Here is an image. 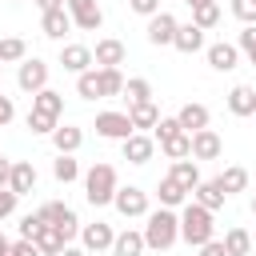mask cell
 I'll return each instance as SVG.
<instances>
[{"label":"cell","mask_w":256,"mask_h":256,"mask_svg":"<svg viewBox=\"0 0 256 256\" xmlns=\"http://www.w3.org/2000/svg\"><path fill=\"white\" fill-rule=\"evenodd\" d=\"M144 244L156 248V252H168L176 240H180V212L176 208H156L144 216Z\"/></svg>","instance_id":"6da1fadb"},{"label":"cell","mask_w":256,"mask_h":256,"mask_svg":"<svg viewBox=\"0 0 256 256\" xmlns=\"http://www.w3.org/2000/svg\"><path fill=\"white\" fill-rule=\"evenodd\" d=\"M180 240L192 244V248H204L208 240H216V224H212V212L200 208L196 200H188L180 208Z\"/></svg>","instance_id":"7a4b0ae2"},{"label":"cell","mask_w":256,"mask_h":256,"mask_svg":"<svg viewBox=\"0 0 256 256\" xmlns=\"http://www.w3.org/2000/svg\"><path fill=\"white\" fill-rule=\"evenodd\" d=\"M116 168L112 164H104V160H96L88 172H84V196H88V204L92 208H104V204H112L116 200Z\"/></svg>","instance_id":"3957f363"},{"label":"cell","mask_w":256,"mask_h":256,"mask_svg":"<svg viewBox=\"0 0 256 256\" xmlns=\"http://www.w3.org/2000/svg\"><path fill=\"white\" fill-rule=\"evenodd\" d=\"M36 216H40V220H44L48 228H56V232H60L64 240L80 236V228H84V224L76 220V212H72V208H68L64 200H48V204H40V212H36Z\"/></svg>","instance_id":"277c9868"},{"label":"cell","mask_w":256,"mask_h":256,"mask_svg":"<svg viewBox=\"0 0 256 256\" xmlns=\"http://www.w3.org/2000/svg\"><path fill=\"white\" fill-rule=\"evenodd\" d=\"M112 208H116L124 220L148 216V192H144V188H136V184H128V188H116V200H112Z\"/></svg>","instance_id":"5b68a950"},{"label":"cell","mask_w":256,"mask_h":256,"mask_svg":"<svg viewBox=\"0 0 256 256\" xmlns=\"http://www.w3.org/2000/svg\"><path fill=\"white\" fill-rule=\"evenodd\" d=\"M112 244H116V232H112V224L96 220V224H84V228H80V248H84L88 256H100V252H108Z\"/></svg>","instance_id":"8992f818"},{"label":"cell","mask_w":256,"mask_h":256,"mask_svg":"<svg viewBox=\"0 0 256 256\" xmlns=\"http://www.w3.org/2000/svg\"><path fill=\"white\" fill-rule=\"evenodd\" d=\"M16 84H20L24 92H32V96L44 92V88H48V64H44L40 56H28V60L16 68Z\"/></svg>","instance_id":"52a82bcc"},{"label":"cell","mask_w":256,"mask_h":256,"mask_svg":"<svg viewBox=\"0 0 256 256\" xmlns=\"http://www.w3.org/2000/svg\"><path fill=\"white\" fill-rule=\"evenodd\" d=\"M136 128H132V120H128V112H100L96 116V136H104V140H128Z\"/></svg>","instance_id":"ba28073f"},{"label":"cell","mask_w":256,"mask_h":256,"mask_svg":"<svg viewBox=\"0 0 256 256\" xmlns=\"http://www.w3.org/2000/svg\"><path fill=\"white\" fill-rule=\"evenodd\" d=\"M64 8H68V16H72V24L84 28V32H96V28L104 24V12H100L96 0H68Z\"/></svg>","instance_id":"9c48e42d"},{"label":"cell","mask_w":256,"mask_h":256,"mask_svg":"<svg viewBox=\"0 0 256 256\" xmlns=\"http://www.w3.org/2000/svg\"><path fill=\"white\" fill-rule=\"evenodd\" d=\"M176 28H180V20L172 16V12H156L152 20H148V44H156V48H164V44H172L176 40Z\"/></svg>","instance_id":"30bf717a"},{"label":"cell","mask_w":256,"mask_h":256,"mask_svg":"<svg viewBox=\"0 0 256 256\" xmlns=\"http://www.w3.org/2000/svg\"><path fill=\"white\" fill-rule=\"evenodd\" d=\"M60 64H64V72H76V76L88 72V68H96L88 44H64V48H60Z\"/></svg>","instance_id":"8fae6325"},{"label":"cell","mask_w":256,"mask_h":256,"mask_svg":"<svg viewBox=\"0 0 256 256\" xmlns=\"http://www.w3.org/2000/svg\"><path fill=\"white\" fill-rule=\"evenodd\" d=\"M224 152V140H220V132H212V128H200V132H192V160H216Z\"/></svg>","instance_id":"7c38bea8"},{"label":"cell","mask_w":256,"mask_h":256,"mask_svg":"<svg viewBox=\"0 0 256 256\" xmlns=\"http://www.w3.org/2000/svg\"><path fill=\"white\" fill-rule=\"evenodd\" d=\"M152 152H156V140L144 136V132H132V136L124 140V160H128V164H148Z\"/></svg>","instance_id":"4fadbf2b"},{"label":"cell","mask_w":256,"mask_h":256,"mask_svg":"<svg viewBox=\"0 0 256 256\" xmlns=\"http://www.w3.org/2000/svg\"><path fill=\"white\" fill-rule=\"evenodd\" d=\"M208 64H212L216 72H232V68L240 64V48H236V44H228V40L208 44Z\"/></svg>","instance_id":"5bb4252c"},{"label":"cell","mask_w":256,"mask_h":256,"mask_svg":"<svg viewBox=\"0 0 256 256\" xmlns=\"http://www.w3.org/2000/svg\"><path fill=\"white\" fill-rule=\"evenodd\" d=\"M176 120H180V128L192 136V132H200V128H208V108L204 104H196V100H188V104H180V112H176Z\"/></svg>","instance_id":"9a60e30c"},{"label":"cell","mask_w":256,"mask_h":256,"mask_svg":"<svg viewBox=\"0 0 256 256\" xmlns=\"http://www.w3.org/2000/svg\"><path fill=\"white\" fill-rule=\"evenodd\" d=\"M172 48H176V52H184V56L200 52V48H204V28H196L192 20H188V24H180V28H176V40H172Z\"/></svg>","instance_id":"2e32d148"},{"label":"cell","mask_w":256,"mask_h":256,"mask_svg":"<svg viewBox=\"0 0 256 256\" xmlns=\"http://www.w3.org/2000/svg\"><path fill=\"white\" fill-rule=\"evenodd\" d=\"M92 60H96V68H120L124 64V44L120 40H96V52H92Z\"/></svg>","instance_id":"e0dca14e"},{"label":"cell","mask_w":256,"mask_h":256,"mask_svg":"<svg viewBox=\"0 0 256 256\" xmlns=\"http://www.w3.org/2000/svg\"><path fill=\"white\" fill-rule=\"evenodd\" d=\"M80 144H84V132H80L76 124H60V128L52 132V148H56V156H72Z\"/></svg>","instance_id":"ac0fdd59"},{"label":"cell","mask_w":256,"mask_h":256,"mask_svg":"<svg viewBox=\"0 0 256 256\" xmlns=\"http://www.w3.org/2000/svg\"><path fill=\"white\" fill-rule=\"evenodd\" d=\"M192 200H196L200 208H208V212H220L228 196H224V188H220L216 180H200V184H196V192H192Z\"/></svg>","instance_id":"d6986e66"},{"label":"cell","mask_w":256,"mask_h":256,"mask_svg":"<svg viewBox=\"0 0 256 256\" xmlns=\"http://www.w3.org/2000/svg\"><path fill=\"white\" fill-rule=\"evenodd\" d=\"M228 112H232V116H256V88L236 84V88L228 92Z\"/></svg>","instance_id":"ffe728a7"},{"label":"cell","mask_w":256,"mask_h":256,"mask_svg":"<svg viewBox=\"0 0 256 256\" xmlns=\"http://www.w3.org/2000/svg\"><path fill=\"white\" fill-rule=\"evenodd\" d=\"M40 28H44V36H52V40H64V36L72 32V16H68V8L44 12V16H40Z\"/></svg>","instance_id":"44dd1931"},{"label":"cell","mask_w":256,"mask_h":256,"mask_svg":"<svg viewBox=\"0 0 256 256\" xmlns=\"http://www.w3.org/2000/svg\"><path fill=\"white\" fill-rule=\"evenodd\" d=\"M8 188H12L16 196H28V192L36 188V168H32V160H16V164H12V180H8Z\"/></svg>","instance_id":"7402d4cb"},{"label":"cell","mask_w":256,"mask_h":256,"mask_svg":"<svg viewBox=\"0 0 256 256\" xmlns=\"http://www.w3.org/2000/svg\"><path fill=\"white\" fill-rule=\"evenodd\" d=\"M144 232H136V228H124V232H116V244H112V256H144Z\"/></svg>","instance_id":"603a6c76"},{"label":"cell","mask_w":256,"mask_h":256,"mask_svg":"<svg viewBox=\"0 0 256 256\" xmlns=\"http://www.w3.org/2000/svg\"><path fill=\"white\" fill-rule=\"evenodd\" d=\"M128 120H132L136 132H148V128L160 124V108H156L152 100H148V104H128Z\"/></svg>","instance_id":"cb8c5ba5"},{"label":"cell","mask_w":256,"mask_h":256,"mask_svg":"<svg viewBox=\"0 0 256 256\" xmlns=\"http://www.w3.org/2000/svg\"><path fill=\"white\" fill-rule=\"evenodd\" d=\"M184 192H196V184H200V168H196V160L188 156V160H172V172H168Z\"/></svg>","instance_id":"d4e9b609"},{"label":"cell","mask_w":256,"mask_h":256,"mask_svg":"<svg viewBox=\"0 0 256 256\" xmlns=\"http://www.w3.org/2000/svg\"><path fill=\"white\" fill-rule=\"evenodd\" d=\"M216 184L224 188V196H236V192H244V188H248V168H240V164H228V168L216 176Z\"/></svg>","instance_id":"484cf974"},{"label":"cell","mask_w":256,"mask_h":256,"mask_svg":"<svg viewBox=\"0 0 256 256\" xmlns=\"http://www.w3.org/2000/svg\"><path fill=\"white\" fill-rule=\"evenodd\" d=\"M252 244H256V240H252L248 228H240V224L224 232V252H228V256H252Z\"/></svg>","instance_id":"4316f807"},{"label":"cell","mask_w":256,"mask_h":256,"mask_svg":"<svg viewBox=\"0 0 256 256\" xmlns=\"http://www.w3.org/2000/svg\"><path fill=\"white\" fill-rule=\"evenodd\" d=\"M156 196H160V208H184V200H188V192H184L172 176H164V180L156 184Z\"/></svg>","instance_id":"83f0119b"},{"label":"cell","mask_w":256,"mask_h":256,"mask_svg":"<svg viewBox=\"0 0 256 256\" xmlns=\"http://www.w3.org/2000/svg\"><path fill=\"white\" fill-rule=\"evenodd\" d=\"M96 76H100V100L124 96V76H120V68H96Z\"/></svg>","instance_id":"f1b7e54d"},{"label":"cell","mask_w":256,"mask_h":256,"mask_svg":"<svg viewBox=\"0 0 256 256\" xmlns=\"http://www.w3.org/2000/svg\"><path fill=\"white\" fill-rule=\"evenodd\" d=\"M28 60V44L20 36H0V64H24Z\"/></svg>","instance_id":"f546056e"},{"label":"cell","mask_w":256,"mask_h":256,"mask_svg":"<svg viewBox=\"0 0 256 256\" xmlns=\"http://www.w3.org/2000/svg\"><path fill=\"white\" fill-rule=\"evenodd\" d=\"M32 112H48V116H56V120H60V112H64V96H60V92H52V88H44V92H36V96H32Z\"/></svg>","instance_id":"4dcf8cb0"},{"label":"cell","mask_w":256,"mask_h":256,"mask_svg":"<svg viewBox=\"0 0 256 256\" xmlns=\"http://www.w3.org/2000/svg\"><path fill=\"white\" fill-rule=\"evenodd\" d=\"M124 100H128V104H148V100H152V84H148L144 76L124 80Z\"/></svg>","instance_id":"1f68e13d"},{"label":"cell","mask_w":256,"mask_h":256,"mask_svg":"<svg viewBox=\"0 0 256 256\" xmlns=\"http://www.w3.org/2000/svg\"><path fill=\"white\" fill-rule=\"evenodd\" d=\"M160 152H164L168 160H188V156H192V136H188V132H180V136L164 140V144H160Z\"/></svg>","instance_id":"d6a6232c"},{"label":"cell","mask_w":256,"mask_h":256,"mask_svg":"<svg viewBox=\"0 0 256 256\" xmlns=\"http://www.w3.org/2000/svg\"><path fill=\"white\" fill-rule=\"evenodd\" d=\"M36 248H40L44 256H60V252L68 248V240H64V236H60L56 228H48V224H44V232L36 236Z\"/></svg>","instance_id":"836d02e7"},{"label":"cell","mask_w":256,"mask_h":256,"mask_svg":"<svg viewBox=\"0 0 256 256\" xmlns=\"http://www.w3.org/2000/svg\"><path fill=\"white\" fill-rule=\"evenodd\" d=\"M192 24H196V28H204V32H208V28H216V24H220V4H216V0H208V4L192 8Z\"/></svg>","instance_id":"e575fe53"},{"label":"cell","mask_w":256,"mask_h":256,"mask_svg":"<svg viewBox=\"0 0 256 256\" xmlns=\"http://www.w3.org/2000/svg\"><path fill=\"white\" fill-rule=\"evenodd\" d=\"M76 96L80 100H100V76H96V68H88V72L76 76Z\"/></svg>","instance_id":"d590c367"},{"label":"cell","mask_w":256,"mask_h":256,"mask_svg":"<svg viewBox=\"0 0 256 256\" xmlns=\"http://www.w3.org/2000/svg\"><path fill=\"white\" fill-rule=\"evenodd\" d=\"M52 176H56L60 184H72V180H80V164H76L72 156H56V160H52Z\"/></svg>","instance_id":"8d00e7d4"},{"label":"cell","mask_w":256,"mask_h":256,"mask_svg":"<svg viewBox=\"0 0 256 256\" xmlns=\"http://www.w3.org/2000/svg\"><path fill=\"white\" fill-rule=\"evenodd\" d=\"M28 128H32L36 136H52V132L60 128V120L48 116V112H28Z\"/></svg>","instance_id":"74e56055"},{"label":"cell","mask_w":256,"mask_h":256,"mask_svg":"<svg viewBox=\"0 0 256 256\" xmlns=\"http://www.w3.org/2000/svg\"><path fill=\"white\" fill-rule=\"evenodd\" d=\"M236 48H240V56H248V64L256 68V24H244V32L236 36Z\"/></svg>","instance_id":"f35d334b"},{"label":"cell","mask_w":256,"mask_h":256,"mask_svg":"<svg viewBox=\"0 0 256 256\" xmlns=\"http://www.w3.org/2000/svg\"><path fill=\"white\" fill-rule=\"evenodd\" d=\"M180 132H184V128H180V120H176V116H160V124L152 128V140H160V144H164V140H172V136H180Z\"/></svg>","instance_id":"ab89813d"},{"label":"cell","mask_w":256,"mask_h":256,"mask_svg":"<svg viewBox=\"0 0 256 256\" xmlns=\"http://www.w3.org/2000/svg\"><path fill=\"white\" fill-rule=\"evenodd\" d=\"M40 232H44V220H40L36 212H28V216L20 220V240H32V244H36V236H40Z\"/></svg>","instance_id":"60d3db41"},{"label":"cell","mask_w":256,"mask_h":256,"mask_svg":"<svg viewBox=\"0 0 256 256\" xmlns=\"http://www.w3.org/2000/svg\"><path fill=\"white\" fill-rule=\"evenodd\" d=\"M232 16L244 24H256V0H232Z\"/></svg>","instance_id":"b9f144b4"},{"label":"cell","mask_w":256,"mask_h":256,"mask_svg":"<svg viewBox=\"0 0 256 256\" xmlns=\"http://www.w3.org/2000/svg\"><path fill=\"white\" fill-rule=\"evenodd\" d=\"M128 8H132L136 16H148V20H152V16L160 12V0H128Z\"/></svg>","instance_id":"7bdbcfd3"},{"label":"cell","mask_w":256,"mask_h":256,"mask_svg":"<svg viewBox=\"0 0 256 256\" xmlns=\"http://www.w3.org/2000/svg\"><path fill=\"white\" fill-rule=\"evenodd\" d=\"M16 200H20V196H16L12 188H0V220H8V216L16 212Z\"/></svg>","instance_id":"ee69618b"},{"label":"cell","mask_w":256,"mask_h":256,"mask_svg":"<svg viewBox=\"0 0 256 256\" xmlns=\"http://www.w3.org/2000/svg\"><path fill=\"white\" fill-rule=\"evenodd\" d=\"M12 256H44V252H40L32 240H16V244H12Z\"/></svg>","instance_id":"f6af8a7d"},{"label":"cell","mask_w":256,"mask_h":256,"mask_svg":"<svg viewBox=\"0 0 256 256\" xmlns=\"http://www.w3.org/2000/svg\"><path fill=\"white\" fill-rule=\"evenodd\" d=\"M12 116H16V104H12L8 96H0V128H4V124H8Z\"/></svg>","instance_id":"bcb514c9"},{"label":"cell","mask_w":256,"mask_h":256,"mask_svg":"<svg viewBox=\"0 0 256 256\" xmlns=\"http://www.w3.org/2000/svg\"><path fill=\"white\" fill-rule=\"evenodd\" d=\"M200 256H228V252H224V240H208V244L200 248Z\"/></svg>","instance_id":"7dc6e473"},{"label":"cell","mask_w":256,"mask_h":256,"mask_svg":"<svg viewBox=\"0 0 256 256\" xmlns=\"http://www.w3.org/2000/svg\"><path fill=\"white\" fill-rule=\"evenodd\" d=\"M12 164H16V160L0 156V188H8V180H12Z\"/></svg>","instance_id":"c3c4849f"},{"label":"cell","mask_w":256,"mask_h":256,"mask_svg":"<svg viewBox=\"0 0 256 256\" xmlns=\"http://www.w3.org/2000/svg\"><path fill=\"white\" fill-rule=\"evenodd\" d=\"M64 4H68V0H36L40 12H56V8H64Z\"/></svg>","instance_id":"681fc988"},{"label":"cell","mask_w":256,"mask_h":256,"mask_svg":"<svg viewBox=\"0 0 256 256\" xmlns=\"http://www.w3.org/2000/svg\"><path fill=\"white\" fill-rule=\"evenodd\" d=\"M8 252H12V240H8L4 232H0V256H8Z\"/></svg>","instance_id":"f907efd6"},{"label":"cell","mask_w":256,"mask_h":256,"mask_svg":"<svg viewBox=\"0 0 256 256\" xmlns=\"http://www.w3.org/2000/svg\"><path fill=\"white\" fill-rule=\"evenodd\" d=\"M60 256H88V252H84V248H64Z\"/></svg>","instance_id":"816d5d0a"},{"label":"cell","mask_w":256,"mask_h":256,"mask_svg":"<svg viewBox=\"0 0 256 256\" xmlns=\"http://www.w3.org/2000/svg\"><path fill=\"white\" fill-rule=\"evenodd\" d=\"M184 4H188V8H200V4H208V0H184Z\"/></svg>","instance_id":"f5cc1de1"},{"label":"cell","mask_w":256,"mask_h":256,"mask_svg":"<svg viewBox=\"0 0 256 256\" xmlns=\"http://www.w3.org/2000/svg\"><path fill=\"white\" fill-rule=\"evenodd\" d=\"M252 216H256V196H252Z\"/></svg>","instance_id":"db71d44e"},{"label":"cell","mask_w":256,"mask_h":256,"mask_svg":"<svg viewBox=\"0 0 256 256\" xmlns=\"http://www.w3.org/2000/svg\"><path fill=\"white\" fill-rule=\"evenodd\" d=\"M0 76H4V64H0Z\"/></svg>","instance_id":"11a10c76"},{"label":"cell","mask_w":256,"mask_h":256,"mask_svg":"<svg viewBox=\"0 0 256 256\" xmlns=\"http://www.w3.org/2000/svg\"><path fill=\"white\" fill-rule=\"evenodd\" d=\"M252 252H256V244H252Z\"/></svg>","instance_id":"9f6ffc18"},{"label":"cell","mask_w":256,"mask_h":256,"mask_svg":"<svg viewBox=\"0 0 256 256\" xmlns=\"http://www.w3.org/2000/svg\"><path fill=\"white\" fill-rule=\"evenodd\" d=\"M8 256H12V252H8Z\"/></svg>","instance_id":"6f0895ef"}]
</instances>
